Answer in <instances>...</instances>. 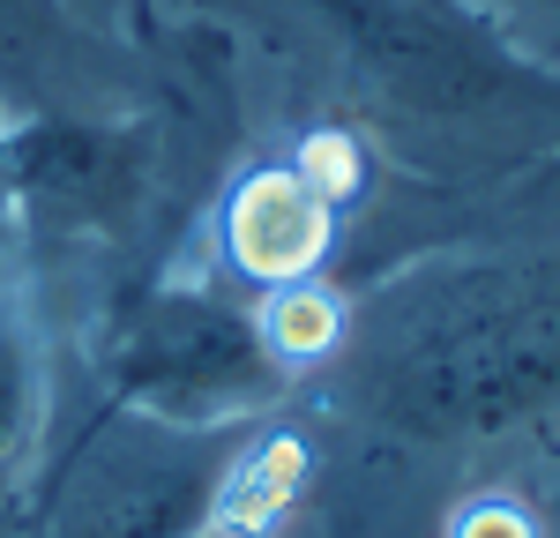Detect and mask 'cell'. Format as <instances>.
Masks as SVG:
<instances>
[{
    "label": "cell",
    "instance_id": "obj_10",
    "mask_svg": "<svg viewBox=\"0 0 560 538\" xmlns=\"http://www.w3.org/2000/svg\"><path fill=\"white\" fill-rule=\"evenodd\" d=\"M538 538H560V493H553V501H538Z\"/></svg>",
    "mask_w": 560,
    "mask_h": 538
},
{
    "label": "cell",
    "instance_id": "obj_2",
    "mask_svg": "<svg viewBox=\"0 0 560 538\" xmlns=\"http://www.w3.org/2000/svg\"><path fill=\"white\" fill-rule=\"evenodd\" d=\"M329 52L345 105L388 157L478 173L560 157V75L471 0H277Z\"/></svg>",
    "mask_w": 560,
    "mask_h": 538
},
{
    "label": "cell",
    "instance_id": "obj_7",
    "mask_svg": "<svg viewBox=\"0 0 560 538\" xmlns=\"http://www.w3.org/2000/svg\"><path fill=\"white\" fill-rule=\"evenodd\" d=\"M45 426H52V337L38 300L15 284L0 292V531L45 456Z\"/></svg>",
    "mask_w": 560,
    "mask_h": 538
},
{
    "label": "cell",
    "instance_id": "obj_8",
    "mask_svg": "<svg viewBox=\"0 0 560 538\" xmlns=\"http://www.w3.org/2000/svg\"><path fill=\"white\" fill-rule=\"evenodd\" d=\"M471 8L516 45V52H530L538 68L560 75V0H471Z\"/></svg>",
    "mask_w": 560,
    "mask_h": 538
},
{
    "label": "cell",
    "instance_id": "obj_4",
    "mask_svg": "<svg viewBox=\"0 0 560 538\" xmlns=\"http://www.w3.org/2000/svg\"><path fill=\"white\" fill-rule=\"evenodd\" d=\"M240 434L105 411L45 479V538H217Z\"/></svg>",
    "mask_w": 560,
    "mask_h": 538
},
{
    "label": "cell",
    "instance_id": "obj_5",
    "mask_svg": "<svg viewBox=\"0 0 560 538\" xmlns=\"http://www.w3.org/2000/svg\"><path fill=\"white\" fill-rule=\"evenodd\" d=\"M165 187V128L142 113H31L0 134V195L23 247H113Z\"/></svg>",
    "mask_w": 560,
    "mask_h": 538
},
{
    "label": "cell",
    "instance_id": "obj_3",
    "mask_svg": "<svg viewBox=\"0 0 560 538\" xmlns=\"http://www.w3.org/2000/svg\"><path fill=\"white\" fill-rule=\"evenodd\" d=\"M105 411H142L165 426H255L292 397L261 307L217 277H150L97 321Z\"/></svg>",
    "mask_w": 560,
    "mask_h": 538
},
{
    "label": "cell",
    "instance_id": "obj_6",
    "mask_svg": "<svg viewBox=\"0 0 560 538\" xmlns=\"http://www.w3.org/2000/svg\"><path fill=\"white\" fill-rule=\"evenodd\" d=\"M351 134H306L292 157H261L217 202V255L224 277L261 300L284 284H314L337 239V202L351 179Z\"/></svg>",
    "mask_w": 560,
    "mask_h": 538
},
{
    "label": "cell",
    "instance_id": "obj_1",
    "mask_svg": "<svg viewBox=\"0 0 560 538\" xmlns=\"http://www.w3.org/2000/svg\"><path fill=\"white\" fill-rule=\"evenodd\" d=\"M345 411L404 448H471L560 411V239L388 277L322 359Z\"/></svg>",
    "mask_w": 560,
    "mask_h": 538
},
{
    "label": "cell",
    "instance_id": "obj_9",
    "mask_svg": "<svg viewBox=\"0 0 560 538\" xmlns=\"http://www.w3.org/2000/svg\"><path fill=\"white\" fill-rule=\"evenodd\" d=\"M15 262H23V232H15L8 195H0V292H15V284H23V277H15Z\"/></svg>",
    "mask_w": 560,
    "mask_h": 538
},
{
    "label": "cell",
    "instance_id": "obj_11",
    "mask_svg": "<svg viewBox=\"0 0 560 538\" xmlns=\"http://www.w3.org/2000/svg\"><path fill=\"white\" fill-rule=\"evenodd\" d=\"M538 187H546V195H560V157H546V173H538Z\"/></svg>",
    "mask_w": 560,
    "mask_h": 538
}]
</instances>
